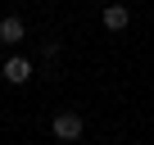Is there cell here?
I'll list each match as a JSON object with an SVG mask.
<instances>
[{
    "label": "cell",
    "mask_w": 154,
    "mask_h": 145,
    "mask_svg": "<svg viewBox=\"0 0 154 145\" xmlns=\"http://www.w3.org/2000/svg\"><path fill=\"white\" fill-rule=\"evenodd\" d=\"M100 18H104V27H109V32H122V27L131 23L127 5H104V14H100Z\"/></svg>",
    "instance_id": "3957f363"
},
{
    "label": "cell",
    "mask_w": 154,
    "mask_h": 145,
    "mask_svg": "<svg viewBox=\"0 0 154 145\" xmlns=\"http://www.w3.org/2000/svg\"><path fill=\"white\" fill-rule=\"evenodd\" d=\"M23 32H27V27H23V18H14V14H9V18H0V41H5V45H18V41H23Z\"/></svg>",
    "instance_id": "277c9868"
},
{
    "label": "cell",
    "mask_w": 154,
    "mask_h": 145,
    "mask_svg": "<svg viewBox=\"0 0 154 145\" xmlns=\"http://www.w3.org/2000/svg\"><path fill=\"white\" fill-rule=\"evenodd\" d=\"M27 77H32V63L18 59V54H9V59H5V82H9V86H23Z\"/></svg>",
    "instance_id": "7a4b0ae2"
},
{
    "label": "cell",
    "mask_w": 154,
    "mask_h": 145,
    "mask_svg": "<svg viewBox=\"0 0 154 145\" xmlns=\"http://www.w3.org/2000/svg\"><path fill=\"white\" fill-rule=\"evenodd\" d=\"M54 136L59 140H77L82 136V113H54Z\"/></svg>",
    "instance_id": "6da1fadb"
}]
</instances>
